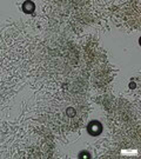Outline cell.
<instances>
[{
  "label": "cell",
  "instance_id": "1",
  "mask_svg": "<svg viewBox=\"0 0 141 159\" xmlns=\"http://www.w3.org/2000/svg\"><path fill=\"white\" fill-rule=\"evenodd\" d=\"M30 7H31L32 9L34 8V5H33V2H25V4H24V9H25V12H27Z\"/></svg>",
  "mask_w": 141,
  "mask_h": 159
}]
</instances>
